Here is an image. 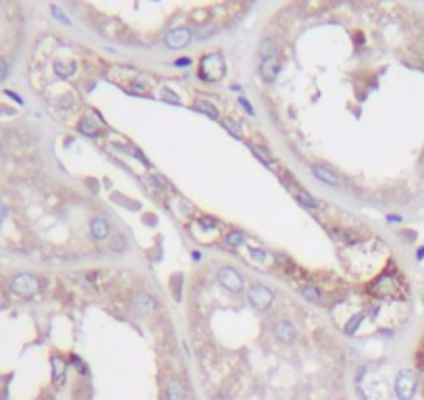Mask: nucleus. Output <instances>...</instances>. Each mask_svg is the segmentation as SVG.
I'll return each instance as SVG.
<instances>
[{
	"mask_svg": "<svg viewBox=\"0 0 424 400\" xmlns=\"http://www.w3.org/2000/svg\"><path fill=\"white\" fill-rule=\"evenodd\" d=\"M195 111L206 113V115H208V117H212V119H217V117H219L217 106H212V104H210V102H206V100H197V102H195Z\"/></svg>",
	"mask_w": 424,
	"mask_h": 400,
	"instance_id": "nucleus-15",
	"label": "nucleus"
},
{
	"mask_svg": "<svg viewBox=\"0 0 424 400\" xmlns=\"http://www.w3.org/2000/svg\"><path fill=\"white\" fill-rule=\"evenodd\" d=\"M304 298L306 300H310V302H316L318 298H320V294H318V290L314 288V286H308V288H304Z\"/></svg>",
	"mask_w": 424,
	"mask_h": 400,
	"instance_id": "nucleus-19",
	"label": "nucleus"
},
{
	"mask_svg": "<svg viewBox=\"0 0 424 400\" xmlns=\"http://www.w3.org/2000/svg\"><path fill=\"white\" fill-rule=\"evenodd\" d=\"M244 242H246V233H242V231L227 233V244L229 246H239V244H244Z\"/></svg>",
	"mask_w": 424,
	"mask_h": 400,
	"instance_id": "nucleus-18",
	"label": "nucleus"
},
{
	"mask_svg": "<svg viewBox=\"0 0 424 400\" xmlns=\"http://www.w3.org/2000/svg\"><path fill=\"white\" fill-rule=\"evenodd\" d=\"M5 215H7V209H5V204L0 202V223H3V219H5Z\"/></svg>",
	"mask_w": 424,
	"mask_h": 400,
	"instance_id": "nucleus-27",
	"label": "nucleus"
},
{
	"mask_svg": "<svg viewBox=\"0 0 424 400\" xmlns=\"http://www.w3.org/2000/svg\"><path fill=\"white\" fill-rule=\"evenodd\" d=\"M239 102L244 104V108H246V111H250V113H252V106H250V102H248L246 98H242V100H239Z\"/></svg>",
	"mask_w": 424,
	"mask_h": 400,
	"instance_id": "nucleus-28",
	"label": "nucleus"
},
{
	"mask_svg": "<svg viewBox=\"0 0 424 400\" xmlns=\"http://www.w3.org/2000/svg\"><path fill=\"white\" fill-rule=\"evenodd\" d=\"M295 194H298V198L302 200V204H306V206H316V200H314L312 196H310L308 192H304V190H298V192H295Z\"/></svg>",
	"mask_w": 424,
	"mask_h": 400,
	"instance_id": "nucleus-20",
	"label": "nucleus"
},
{
	"mask_svg": "<svg viewBox=\"0 0 424 400\" xmlns=\"http://www.w3.org/2000/svg\"><path fill=\"white\" fill-rule=\"evenodd\" d=\"M189 38H191V34H189L187 27H177V30H171L164 36V42L171 48H183L189 42Z\"/></svg>",
	"mask_w": 424,
	"mask_h": 400,
	"instance_id": "nucleus-6",
	"label": "nucleus"
},
{
	"mask_svg": "<svg viewBox=\"0 0 424 400\" xmlns=\"http://www.w3.org/2000/svg\"><path fill=\"white\" fill-rule=\"evenodd\" d=\"M56 73L59 75H71V73H75V69H77V63L75 61H71V63H63V61H56Z\"/></svg>",
	"mask_w": 424,
	"mask_h": 400,
	"instance_id": "nucleus-17",
	"label": "nucleus"
},
{
	"mask_svg": "<svg viewBox=\"0 0 424 400\" xmlns=\"http://www.w3.org/2000/svg\"><path fill=\"white\" fill-rule=\"evenodd\" d=\"M189 63H191L189 59H179V61H177V65H179V67H181V65H183V67H185V65H189Z\"/></svg>",
	"mask_w": 424,
	"mask_h": 400,
	"instance_id": "nucleus-29",
	"label": "nucleus"
},
{
	"mask_svg": "<svg viewBox=\"0 0 424 400\" xmlns=\"http://www.w3.org/2000/svg\"><path fill=\"white\" fill-rule=\"evenodd\" d=\"M275 336L279 340H283V342H291L295 338V327L291 323H287V321H281V323L275 325Z\"/></svg>",
	"mask_w": 424,
	"mask_h": 400,
	"instance_id": "nucleus-8",
	"label": "nucleus"
},
{
	"mask_svg": "<svg viewBox=\"0 0 424 400\" xmlns=\"http://www.w3.org/2000/svg\"><path fill=\"white\" fill-rule=\"evenodd\" d=\"M314 175L318 177V179H322L324 184H331V186H339V177L333 173V171H329V169H324V167H316L314 169Z\"/></svg>",
	"mask_w": 424,
	"mask_h": 400,
	"instance_id": "nucleus-11",
	"label": "nucleus"
},
{
	"mask_svg": "<svg viewBox=\"0 0 424 400\" xmlns=\"http://www.w3.org/2000/svg\"><path fill=\"white\" fill-rule=\"evenodd\" d=\"M277 73H279V63H277L275 57L262 61V77L266 81H275L277 79Z\"/></svg>",
	"mask_w": 424,
	"mask_h": 400,
	"instance_id": "nucleus-9",
	"label": "nucleus"
},
{
	"mask_svg": "<svg viewBox=\"0 0 424 400\" xmlns=\"http://www.w3.org/2000/svg\"><path fill=\"white\" fill-rule=\"evenodd\" d=\"M360 321H362V315L353 317V319H351V323H349V325H345V332H347V334H353V332H356V327L360 325Z\"/></svg>",
	"mask_w": 424,
	"mask_h": 400,
	"instance_id": "nucleus-21",
	"label": "nucleus"
},
{
	"mask_svg": "<svg viewBox=\"0 0 424 400\" xmlns=\"http://www.w3.org/2000/svg\"><path fill=\"white\" fill-rule=\"evenodd\" d=\"M225 73V61L219 52H212V54H206L202 59V65H200V77L202 79H208V81H215V79H221Z\"/></svg>",
	"mask_w": 424,
	"mask_h": 400,
	"instance_id": "nucleus-1",
	"label": "nucleus"
},
{
	"mask_svg": "<svg viewBox=\"0 0 424 400\" xmlns=\"http://www.w3.org/2000/svg\"><path fill=\"white\" fill-rule=\"evenodd\" d=\"M125 248V240L121 238V236H117L115 240H112V250H117V252H121Z\"/></svg>",
	"mask_w": 424,
	"mask_h": 400,
	"instance_id": "nucleus-25",
	"label": "nucleus"
},
{
	"mask_svg": "<svg viewBox=\"0 0 424 400\" xmlns=\"http://www.w3.org/2000/svg\"><path fill=\"white\" fill-rule=\"evenodd\" d=\"M79 131L86 134V136H96L98 134V125L94 123V119L86 117V119H81V123H79Z\"/></svg>",
	"mask_w": 424,
	"mask_h": 400,
	"instance_id": "nucleus-16",
	"label": "nucleus"
},
{
	"mask_svg": "<svg viewBox=\"0 0 424 400\" xmlns=\"http://www.w3.org/2000/svg\"><path fill=\"white\" fill-rule=\"evenodd\" d=\"M219 282L227 288V290H231V292H242V290H244V280L239 278V273L235 269H231V267L221 269Z\"/></svg>",
	"mask_w": 424,
	"mask_h": 400,
	"instance_id": "nucleus-4",
	"label": "nucleus"
},
{
	"mask_svg": "<svg viewBox=\"0 0 424 400\" xmlns=\"http://www.w3.org/2000/svg\"><path fill=\"white\" fill-rule=\"evenodd\" d=\"M65 361L63 358H59V356H54L52 358V379H54V383H63V379H65Z\"/></svg>",
	"mask_w": 424,
	"mask_h": 400,
	"instance_id": "nucleus-10",
	"label": "nucleus"
},
{
	"mask_svg": "<svg viewBox=\"0 0 424 400\" xmlns=\"http://www.w3.org/2000/svg\"><path fill=\"white\" fill-rule=\"evenodd\" d=\"M133 309H135L139 315H148V313L154 309L152 298H148V296H137L135 302H133Z\"/></svg>",
	"mask_w": 424,
	"mask_h": 400,
	"instance_id": "nucleus-12",
	"label": "nucleus"
},
{
	"mask_svg": "<svg viewBox=\"0 0 424 400\" xmlns=\"http://www.w3.org/2000/svg\"><path fill=\"white\" fill-rule=\"evenodd\" d=\"M52 15H54V17H59V21H63V23H67V25H69L67 15H65V13H63L59 7H52Z\"/></svg>",
	"mask_w": 424,
	"mask_h": 400,
	"instance_id": "nucleus-24",
	"label": "nucleus"
},
{
	"mask_svg": "<svg viewBox=\"0 0 424 400\" xmlns=\"http://www.w3.org/2000/svg\"><path fill=\"white\" fill-rule=\"evenodd\" d=\"M7 75H9V63L0 57V81H3Z\"/></svg>",
	"mask_w": 424,
	"mask_h": 400,
	"instance_id": "nucleus-23",
	"label": "nucleus"
},
{
	"mask_svg": "<svg viewBox=\"0 0 424 400\" xmlns=\"http://www.w3.org/2000/svg\"><path fill=\"white\" fill-rule=\"evenodd\" d=\"M90 231H92V236L96 240H104L110 229H108V223L104 221L102 217H96V219H92V223H90Z\"/></svg>",
	"mask_w": 424,
	"mask_h": 400,
	"instance_id": "nucleus-7",
	"label": "nucleus"
},
{
	"mask_svg": "<svg viewBox=\"0 0 424 400\" xmlns=\"http://www.w3.org/2000/svg\"><path fill=\"white\" fill-rule=\"evenodd\" d=\"M0 153H3V144H0Z\"/></svg>",
	"mask_w": 424,
	"mask_h": 400,
	"instance_id": "nucleus-30",
	"label": "nucleus"
},
{
	"mask_svg": "<svg viewBox=\"0 0 424 400\" xmlns=\"http://www.w3.org/2000/svg\"><path fill=\"white\" fill-rule=\"evenodd\" d=\"M250 300H252L258 309H266V307H271V302H273V292H271L268 288L256 284V286L250 288Z\"/></svg>",
	"mask_w": 424,
	"mask_h": 400,
	"instance_id": "nucleus-5",
	"label": "nucleus"
},
{
	"mask_svg": "<svg viewBox=\"0 0 424 400\" xmlns=\"http://www.w3.org/2000/svg\"><path fill=\"white\" fill-rule=\"evenodd\" d=\"M275 48H277V42L273 38H264V42L260 44V54H262V59H273L275 57Z\"/></svg>",
	"mask_w": 424,
	"mask_h": 400,
	"instance_id": "nucleus-13",
	"label": "nucleus"
},
{
	"mask_svg": "<svg viewBox=\"0 0 424 400\" xmlns=\"http://www.w3.org/2000/svg\"><path fill=\"white\" fill-rule=\"evenodd\" d=\"M225 127H227L229 131H233L237 138H242V131H239V127L235 125V123H231V121H225Z\"/></svg>",
	"mask_w": 424,
	"mask_h": 400,
	"instance_id": "nucleus-26",
	"label": "nucleus"
},
{
	"mask_svg": "<svg viewBox=\"0 0 424 400\" xmlns=\"http://www.w3.org/2000/svg\"><path fill=\"white\" fill-rule=\"evenodd\" d=\"M166 400H183V385L177 381H171L166 388Z\"/></svg>",
	"mask_w": 424,
	"mask_h": 400,
	"instance_id": "nucleus-14",
	"label": "nucleus"
},
{
	"mask_svg": "<svg viewBox=\"0 0 424 400\" xmlns=\"http://www.w3.org/2000/svg\"><path fill=\"white\" fill-rule=\"evenodd\" d=\"M416 375L414 371L409 369H401L397 377H395V394H397L399 400H412L414 392H416Z\"/></svg>",
	"mask_w": 424,
	"mask_h": 400,
	"instance_id": "nucleus-2",
	"label": "nucleus"
},
{
	"mask_svg": "<svg viewBox=\"0 0 424 400\" xmlns=\"http://www.w3.org/2000/svg\"><path fill=\"white\" fill-rule=\"evenodd\" d=\"M252 150H254V153H256V157H258V159H262L266 165H271V159H268V155L264 153L262 148H258V146H252Z\"/></svg>",
	"mask_w": 424,
	"mask_h": 400,
	"instance_id": "nucleus-22",
	"label": "nucleus"
},
{
	"mask_svg": "<svg viewBox=\"0 0 424 400\" xmlns=\"http://www.w3.org/2000/svg\"><path fill=\"white\" fill-rule=\"evenodd\" d=\"M11 288H13V292H15V294H19L23 298H30V296H34L38 292V280L34 278V275H30V273H21V275H17V278L11 282Z\"/></svg>",
	"mask_w": 424,
	"mask_h": 400,
	"instance_id": "nucleus-3",
	"label": "nucleus"
}]
</instances>
